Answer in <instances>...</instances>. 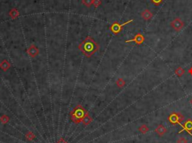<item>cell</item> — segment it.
<instances>
[{
  "instance_id": "cell-26",
  "label": "cell",
  "mask_w": 192,
  "mask_h": 143,
  "mask_svg": "<svg viewBox=\"0 0 192 143\" xmlns=\"http://www.w3.org/2000/svg\"><path fill=\"white\" fill-rule=\"evenodd\" d=\"M191 143H192V142H191Z\"/></svg>"
},
{
  "instance_id": "cell-10",
  "label": "cell",
  "mask_w": 192,
  "mask_h": 143,
  "mask_svg": "<svg viewBox=\"0 0 192 143\" xmlns=\"http://www.w3.org/2000/svg\"><path fill=\"white\" fill-rule=\"evenodd\" d=\"M141 17H142L143 19L144 20H149L150 19H152V18L153 17V14L149 9H145L144 11H143V12L141 13Z\"/></svg>"
},
{
  "instance_id": "cell-24",
  "label": "cell",
  "mask_w": 192,
  "mask_h": 143,
  "mask_svg": "<svg viewBox=\"0 0 192 143\" xmlns=\"http://www.w3.org/2000/svg\"><path fill=\"white\" fill-rule=\"evenodd\" d=\"M188 74H190L191 76H192V67H191L190 68H189L188 71Z\"/></svg>"
},
{
  "instance_id": "cell-7",
  "label": "cell",
  "mask_w": 192,
  "mask_h": 143,
  "mask_svg": "<svg viewBox=\"0 0 192 143\" xmlns=\"http://www.w3.org/2000/svg\"><path fill=\"white\" fill-rule=\"evenodd\" d=\"M144 41H145V37H144V35H143V34H141V33H137V34H136V35H134V37L132 39L127 40V41H125V43L134 42L136 44L140 45L142 44V43H143Z\"/></svg>"
},
{
  "instance_id": "cell-3",
  "label": "cell",
  "mask_w": 192,
  "mask_h": 143,
  "mask_svg": "<svg viewBox=\"0 0 192 143\" xmlns=\"http://www.w3.org/2000/svg\"><path fill=\"white\" fill-rule=\"evenodd\" d=\"M168 121L172 125H177V124H181L182 121L185 120V117L182 114L179 112H171L167 118Z\"/></svg>"
},
{
  "instance_id": "cell-23",
  "label": "cell",
  "mask_w": 192,
  "mask_h": 143,
  "mask_svg": "<svg viewBox=\"0 0 192 143\" xmlns=\"http://www.w3.org/2000/svg\"><path fill=\"white\" fill-rule=\"evenodd\" d=\"M56 143H68L67 142L65 141V139H63V138H61L59 140V141L57 142Z\"/></svg>"
},
{
  "instance_id": "cell-19",
  "label": "cell",
  "mask_w": 192,
  "mask_h": 143,
  "mask_svg": "<svg viewBox=\"0 0 192 143\" xmlns=\"http://www.w3.org/2000/svg\"><path fill=\"white\" fill-rule=\"evenodd\" d=\"M82 2H83V5H85L87 7H90L93 3V0H83Z\"/></svg>"
},
{
  "instance_id": "cell-16",
  "label": "cell",
  "mask_w": 192,
  "mask_h": 143,
  "mask_svg": "<svg viewBox=\"0 0 192 143\" xmlns=\"http://www.w3.org/2000/svg\"><path fill=\"white\" fill-rule=\"evenodd\" d=\"M116 85L119 88H123L125 86V81L122 78H119L116 81Z\"/></svg>"
},
{
  "instance_id": "cell-12",
  "label": "cell",
  "mask_w": 192,
  "mask_h": 143,
  "mask_svg": "<svg viewBox=\"0 0 192 143\" xmlns=\"http://www.w3.org/2000/svg\"><path fill=\"white\" fill-rule=\"evenodd\" d=\"M185 71L182 67H178L177 69L175 70V74H176L177 76H179V77H182L184 74H185Z\"/></svg>"
},
{
  "instance_id": "cell-11",
  "label": "cell",
  "mask_w": 192,
  "mask_h": 143,
  "mask_svg": "<svg viewBox=\"0 0 192 143\" xmlns=\"http://www.w3.org/2000/svg\"><path fill=\"white\" fill-rule=\"evenodd\" d=\"M11 64L6 59H4L1 63H0V68L3 71H7L10 68Z\"/></svg>"
},
{
  "instance_id": "cell-21",
  "label": "cell",
  "mask_w": 192,
  "mask_h": 143,
  "mask_svg": "<svg viewBox=\"0 0 192 143\" xmlns=\"http://www.w3.org/2000/svg\"><path fill=\"white\" fill-rule=\"evenodd\" d=\"M163 1H164V0H150V2H152L153 5H155V6L161 5V4L162 3Z\"/></svg>"
},
{
  "instance_id": "cell-8",
  "label": "cell",
  "mask_w": 192,
  "mask_h": 143,
  "mask_svg": "<svg viewBox=\"0 0 192 143\" xmlns=\"http://www.w3.org/2000/svg\"><path fill=\"white\" fill-rule=\"evenodd\" d=\"M27 53L29 54L30 57L32 58H35L37 55H38L39 54V50H38V47L34 44L30 45V47L28 48L27 50Z\"/></svg>"
},
{
  "instance_id": "cell-20",
  "label": "cell",
  "mask_w": 192,
  "mask_h": 143,
  "mask_svg": "<svg viewBox=\"0 0 192 143\" xmlns=\"http://www.w3.org/2000/svg\"><path fill=\"white\" fill-rule=\"evenodd\" d=\"M188 141L187 139H185V137H183V136L179 137L177 141V143H188Z\"/></svg>"
},
{
  "instance_id": "cell-4",
  "label": "cell",
  "mask_w": 192,
  "mask_h": 143,
  "mask_svg": "<svg viewBox=\"0 0 192 143\" xmlns=\"http://www.w3.org/2000/svg\"><path fill=\"white\" fill-rule=\"evenodd\" d=\"M133 21H134V20H129L126 21V22H123V23H122V24H120V22H114L112 25H111L110 27V31L112 32L113 34H114V35H118V34H120V33L121 32L122 30V29H123V27H124L125 25L129 24V23L132 22Z\"/></svg>"
},
{
  "instance_id": "cell-15",
  "label": "cell",
  "mask_w": 192,
  "mask_h": 143,
  "mask_svg": "<svg viewBox=\"0 0 192 143\" xmlns=\"http://www.w3.org/2000/svg\"><path fill=\"white\" fill-rule=\"evenodd\" d=\"M9 15H10V17L12 18V19H16V18L19 17V11L16 8H13L12 10L11 11L10 13H9Z\"/></svg>"
},
{
  "instance_id": "cell-2",
  "label": "cell",
  "mask_w": 192,
  "mask_h": 143,
  "mask_svg": "<svg viewBox=\"0 0 192 143\" xmlns=\"http://www.w3.org/2000/svg\"><path fill=\"white\" fill-rule=\"evenodd\" d=\"M87 113L88 112L81 105L76 106L74 108V109L70 112L71 121L75 124H80V123L82 122L84 117L87 116Z\"/></svg>"
},
{
  "instance_id": "cell-22",
  "label": "cell",
  "mask_w": 192,
  "mask_h": 143,
  "mask_svg": "<svg viewBox=\"0 0 192 143\" xmlns=\"http://www.w3.org/2000/svg\"><path fill=\"white\" fill-rule=\"evenodd\" d=\"M101 0H93V5L94 6H95V8H98L99 6V5H101Z\"/></svg>"
},
{
  "instance_id": "cell-18",
  "label": "cell",
  "mask_w": 192,
  "mask_h": 143,
  "mask_svg": "<svg viewBox=\"0 0 192 143\" xmlns=\"http://www.w3.org/2000/svg\"><path fill=\"white\" fill-rule=\"evenodd\" d=\"M9 120H10V118H9L8 116H6V115H3L2 117L0 118V121H1L3 124H7V123L9 121Z\"/></svg>"
},
{
  "instance_id": "cell-9",
  "label": "cell",
  "mask_w": 192,
  "mask_h": 143,
  "mask_svg": "<svg viewBox=\"0 0 192 143\" xmlns=\"http://www.w3.org/2000/svg\"><path fill=\"white\" fill-rule=\"evenodd\" d=\"M155 133H157L160 137L163 136L165 133L167 132V129L166 128V127L163 125V124H159V125H158L157 128L155 129Z\"/></svg>"
},
{
  "instance_id": "cell-25",
  "label": "cell",
  "mask_w": 192,
  "mask_h": 143,
  "mask_svg": "<svg viewBox=\"0 0 192 143\" xmlns=\"http://www.w3.org/2000/svg\"><path fill=\"white\" fill-rule=\"evenodd\" d=\"M190 103H191V105H192V98L190 100Z\"/></svg>"
},
{
  "instance_id": "cell-1",
  "label": "cell",
  "mask_w": 192,
  "mask_h": 143,
  "mask_svg": "<svg viewBox=\"0 0 192 143\" xmlns=\"http://www.w3.org/2000/svg\"><path fill=\"white\" fill-rule=\"evenodd\" d=\"M99 48L100 47L98 43L89 36L87 37L85 40L78 46L79 50L87 58H90L92 55H94L97 51H98Z\"/></svg>"
},
{
  "instance_id": "cell-5",
  "label": "cell",
  "mask_w": 192,
  "mask_h": 143,
  "mask_svg": "<svg viewBox=\"0 0 192 143\" xmlns=\"http://www.w3.org/2000/svg\"><path fill=\"white\" fill-rule=\"evenodd\" d=\"M185 131L192 136V119L188 118L185 121V123L182 125V129L179 131V133H182Z\"/></svg>"
},
{
  "instance_id": "cell-14",
  "label": "cell",
  "mask_w": 192,
  "mask_h": 143,
  "mask_svg": "<svg viewBox=\"0 0 192 143\" xmlns=\"http://www.w3.org/2000/svg\"><path fill=\"white\" fill-rule=\"evenodd\" d=\"M138 130L140 131V133H143V134H146V133H147L149 131V128L146 124H142V125L138 128Z\"/></svg>"
},
{
  "instance_id": "cell-6",
  "label": "cell",
  "mask_w": 192,
  "mask_h": 143,
  "mask_svg": "<svg viewBox=\"0 0 192 143\" xmlns=\"http://www.w3.org/2000/svg\"><path fill=\"white\" fill-rule=\"evenodd\" d=\"M170 26L173 28L175 31L179 32L184 27V22L180 18H177L170 22Z\"/></svg>"
},
{
  "instance_id": "cell-17",
  "label": "cell",
  "mask_w": 192,
  "mask_h": 143,
  "mask_svg": "<svg viewBox=\"0 0 192 143\" xmlns=\"http://www.w3.org/2000/svg\"><path fill=\"white\" fill-rule=\"evenodd\" d=\"M26 138L29 141H32V140L35 138V135L32 132L30 131V132H28L26 134Z\"/></svg>"
},
{
  "instance_id": "cell-13",
  "label": "cell",
  "mask_w": 192,
  "mask_h": 143,
  "mask_svg": "<svg viewBox=\"0 0 192 143\" xmlns=\"http://www.w3.org/2000/svg\"><path fill=\"white\" fill-rule=\"evenodd\" d=\"M92 117H91V116H90L88 113H87V116H86L85 117H84V118L83 119L82 122L83 123V124H84V125L87 126V125H89L90 123L92 122Z\"/></svg>"
}]
</instances>
